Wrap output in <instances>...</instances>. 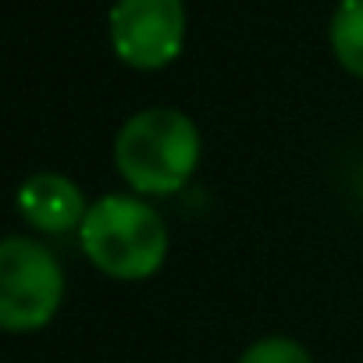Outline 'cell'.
<instances>
[{"instance_id": "cell-1", "label": "cell", "mask_w": 363, "mask_h": 363, "mask_svg": "<svg viewBox=\"0 0 363 363\" xmlns=\"http://www.w3.org/2000/svg\"><path fill=\"white\" fill-rule=\"evenodd\" d=\"M203 157L196 121L174 107H146L114 135V167L135 196H174Z\"/></svg>"}, {"instance_id": "cell-2", "label": "cell", "mask_w": 363, "mask_h": 363, "mask_svg": "<svg viewBox=\"0 0 363 363\" xmlns=\"http://www.w3.org/2000/svg\"><path fill=\"white\" fill-rule=\"evenodd\" d=\"M79 246L100 274L114 281H143L164 267L171 232L150 200L135 193H107L89 203Z\"/></svg>"}, {"instance_id": "cell-3", "label": "cell", "mask_w": 363, "mask_h": 363, "mask_svg": "<svg viewBox=\"0 0 363 363\" xmlns=\"http://www.w3.org/2000/svg\"><path fill=\"white\" fill-rule=\"evenodd\" d=\"M65 299V267L50 246L29 235H8L0 242V328L40 331Z\"/></svg>"}, {"instance_id": "cell-4", "label": "cell", "mask_w": 363, "mask_h": 363, "mask_svg": "<svg viewBox=\"0 0 363 363\" xmlns=\"http://www.w3.org/2000/svg\"><path fill=\"white\" fill-rule=\"evenodd\" d=\"M182 43H186L182 0H114L111 47L128 68L160 72L182 54Z\"/></svg>"}, {"instance_id": "cell-5", "label": "cell", "mask_w": 363, "mask_h": 363, "mask_svg": "<svg viewBox=\"0 0 363 363\" xmlns=\"http://www.w3.org/2000/svg\"><path fill=\"white\" fill-rule=\"evenodd\" d=\"M18 214L29 228L43 232V235H68L79 232L89 203L86 193L75 186L68 174L57 171H36L29 174L22 186H18Z\"/></svg>"}, {"instance_id": "cell-6", "label": "cell", "mask_w": 363, "mask_h": 363, "mask_svg": "<svg viewBox=\"0 0 363 363\" xmlns=\"http://www.w3.org/2000/svg\"><path fill=\"white\" fill-rule=\"evenodd\" d=\"M328 40L335 61L349 75L363 79V0H338L328 26Z\"/></svg>"}, {"instance_id": "cell-7", "label": "cell", "mask_w": 363, "mask_h": 363, "mask_svg": "<svg viewBox=\"0 0 363 363\" xmlns=\"http://www.w3.org/2000/svg\"><path fill=\"white\" fill-rule=\"evenodd\" d=\"M239 363H313V352L289 335H267L246 345Z\"/></svg>"}]
</instances>
